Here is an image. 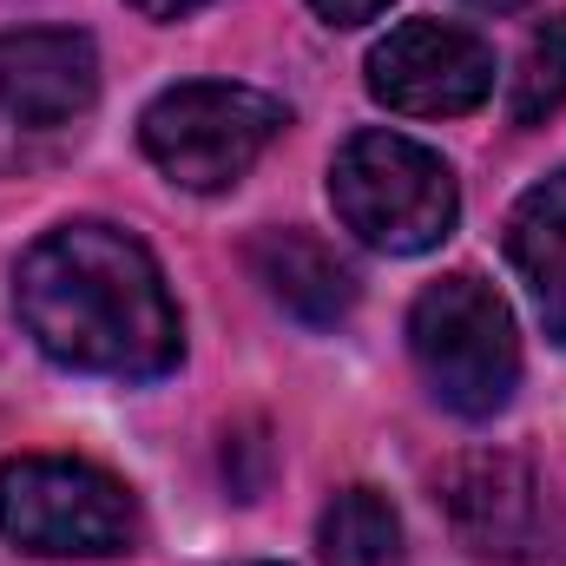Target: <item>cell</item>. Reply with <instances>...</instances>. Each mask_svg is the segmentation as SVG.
Listing matches in <instances>:
<instances>
[{"instance_id":"obj_1","label":"cell","mask_w":566,"mask_h":566,"mask_svg":"<svg viewBox=\"0 0 566 566\" xmlns=\"http://www.w3.org/2000/svg\"><path fill=\"white\" fill-rule=\"evenodd\" d=\"M13 310L40 356L80 376L151 382L185 356V323L158 258L99 218L46 231L13 264Z\"/></svg>"},{"instance_id":"obj_2","label":"cell","mask_w":566,"mask_h":566,"mask_svg":"<svg viewBox=\"0 0 566 566\" xmlns=\"http://www.w3.org/2000/svg\"><path fill=\"white\" fill-rule=\"evenodd\" d=\"M409 356L434 389L441 409H454L461 422H488L514 402L521 389V336H514V310L501 303V290L474 271L428 283L409 310Z\"/></svg>"},{"instance_id":"obj_3","label":"cell","mask_w":566,"mask_h":566,"mask_svg":"<svg viewBox=\"0 0 566 566\" xmlns=\"http://www.w3.org/2000/svg\"><path fill=\"white\" fill-rule=\"evenodd\" d=\"M329 205L382 258H422L461 218V191H454L448 158L402 139V133L343 139V151L329 158Z\"/></svg>"},{"instance_id":"obj_4","label":"cell","mask_w":566,"mask_h":566,"mask_svg":"<svg viewBox=\"0 0 566 566\" xmlns=\"http://www.w3.org/2000/svg\"><path fill=\"white\" fill-rule=\"evenodd\" d=\"M0 534L40 560H106L139 534L126 481L73 454H20L0 468Z\"/></svg>"},{"instance_id":"obj_5","label":"cell","mask_w":566,"mask_h":566,"mask_svg":"<svg viewBox=\"0 0 566 566\" xmlns=\"http://www.w3.org/2000/svg\"><path fill=\"white\" fill-rule=\"evenodd\" d=\"M283 126H290V113L271 93L231 86V80H191V86H171L145 106L139 145L171 185L224 191L271 151Z\"/></svg>"},{"instance_id":"obj_6","label":"cell","mask_w":566,"mask_h":566,"mask_svg":"<svg viewBox=\"0 0 566 566\" xmlns=\"http://www.w3.org/2000/svg\"><path fill=\"white\" fill-rule=\"evenodd\" d=\"M99 99V53L73 27L0 33V171L53 158Z\"/></svg>"},{"instance_id":"obj_7","label":"cell","mask_w":566,"mask_h":566,"mask_svg":"<svg viewBox=\"0 0 566 566\" xmlns=\"http://www.w3.org/2000/svg\"><path fill=\"white\" fill-rule=\"evenodd\" d=\"M369 93L402 119H454L494 93V46L454 20H402L369 53Z\"/></svg>"},{"instance_id":"obj_8","label":"cell","mask_w":566,"mask_h":566,"mask_svg":"<svg viewBox=\"0 0 566 566\" xmlns=\"http://www.w3.org/2000/svg\"><path fill=\"white\" fill-rule=\"evenodd\" d=\"M461 547L488 554V560H514L527 554L534 527H541V501H534V474L514 454H461L441 468L434 481Z\"/></svg>"},{"instance_id":"obj_9","label":"cell","mask_w":566,"mask_h":566,"mask_svg":"<svg viewBox=\"0 0 566 566\" xmlns=\"http://www.w3.org/2000/svg\"><path fill=\"white\" fill-rule=\"evenodd\" d=\"M251 271L271 290V303H283L296 323L329 329L356 310V271L310 231H264L251 238Z\"/></svg>"},{"instance_id":"obj_10","label":"cell","mask_w":566,"mask_h":566,"mask_svg":"<svg viewBox=\"0 0 566 566\" xmlns=\"http://www.w3.org/2000/svg\"><path fill=\"white\" fill-rule=\"evenodd\" d=\"M507 264L521 271L547 336L566 349V165L507 211Z\"/></svg>"},{"instance_id":"obj_11","label":"cell","mask_w":566,"mask_h":566,"mask_svg":"<svg viewBox=\"0 0 566 566\" xmlns=\"http://www.w3.org/2000/svg\"><path fill=\"white\" fill-rule=\"evenodd\" d=\"M316 554L329 566H402V521L389 494L343 488L316 521Z\"/></svg>"},{"instance_id":"obj_12","label":"cell","mask_w":566,"mask_h":566,"mask_svg":"<svg viewBox=\"0 0 566 566\" xmlns=\"http://www.w3.org/2000/svg\"><path fill=\"white\" fill-rule=\"evenodd\" d=\"M560 106H566V13L547 20V27L527 40V53H521V66H514V93H507L514 126H541V119H554Z\"/></svg>"},{"instance_id":"obj_13","label":"cell","mask_w":566,"mask_h":566,"mask_svg":"<svg viewBox=\"0 0 566 566\" xmlns=\"http://www.w3.org/2000/svg\"><path fill=\"white\" fill-rule=\"evenodd\" d=\"M310 7H316L329 27H363V20H376L389 0H310Z\"/></svg>"},{"instance_id":"obj_14","label":"cell","mask_w":566,"mask_h":566,"mask_svg":"<svg viewBox=\"0 0 566 566\" xmlns=\"http://www.w3.org/2000/svg\"><path fill=\"white\" fill-rule=\"evenodd\" d=\"M145 20H185V13H198V7H211V0H133Z\"/></svg>"},{"instance_id":"obj_15","label":"cell","mask_w":566,"mask_h":566,"mask_svg":"<svg viewBox=\"0 0 566 566\" xmlns=\"http://www.w3.org/2000/svg\"><path fill=\"white\" fill-rule=\"evenodd\" d=\"M468 7H481V13H521V7H534V0H468Z\"/></svg>"}]
</instances>
